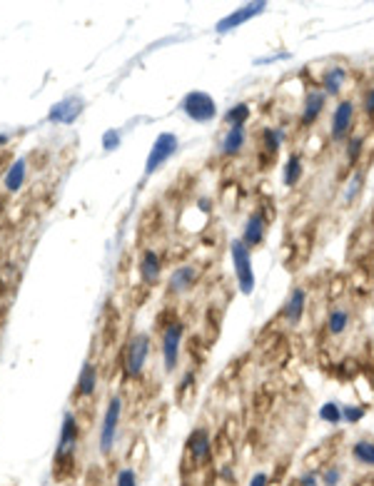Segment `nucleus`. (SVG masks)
<instances>
[{"mask_svg":"<svg viewBox=\"0 0 374 486\" xmlns=\"http://www.w3.org/2000/svg\"><path fill=\"white\" fill-rule=\"evenodd\" d=\"M230 257H232V267H235V280H237V287H240V292L252 294L257 285L255 267H252V249H249L242 240H235V242L230 244Z\"/></svg>","mask_w":374,"mask_h":486,"instance_id":"1","label":"nucleus"},{"mask_svg":"<svg viewBox=\"0 0 374 486\" xmlns=\"http://www.w3.org/2000/svg\"><path fill=\"white\" fill-rule=\"evenodd\" d=\"M357 107L352 100H339L330 118V140L332 143H347L355 130Z\"/></svg>","mask_w":374,"mask_h":486,"instance_id":"2","label":"nucleus"},{"mask_svg":"<svg viewBox=\"0 0 374 486\" xmlns=\"http://www.w3.org/2000/svg\"><path fill=\"white\" fill-rule=\"evenodd\" d=\"M78 419L75 414H65L62 417V429H60V439H57V449H55V464H57V474L62 469H68L73 464V456H75V447H78Z\"/></svg>","mask_w":374,"mask_h":486,"instance_id":"3","label":"nucleus"},{"mask_svg":"<svg viewBox=\"0 0 374 486\" xmlns=\"http://www.w3.org/2000/svg\"><path fill=\"white\" fill-rule=\"evenodd\" d=\"M182 336H185V324L180 319H172L162 327V364H165V372H175V367L180 364Z\"/></svg>","mask_w":374,"mask_h":486,"instance_id":"4","label":"nucleus"},{"mask_svg":"<svg viewBox=\"0 0 374 486\" xmlns=\"http://www.w3.org/2000/svg\"><path fill=\"white\" fill-rule=\"evenodd\" d=\"M150 357V334L148 332H137L130 336L127 349H125V374L137 379L145 369V361Z\"/></svg>","mask_w":374,"mask_h":486,"instance_id":"5","label":"nucleus"},{"mask_svg":"<svg viewBox=\"0 0 374 486\" xmlns=\"http://www.w3.org/2000/svg\"><path fill=\"white\" fill-rule=\"evenodd\" d=\"M177 147H180V140H177V135H172V132H160L157 135V140L152 143V150H150L148 155V162H145V174H155L157 170L165 165V162L170 160V157L177 152Z\"/></svg>","mask_w":374,"mask_h":486,"instance_id":"6","label":"nucleus"},{"mask_svg":"<svg viewBox=\"0 0 374 486\" xmlns=\"http://www.w3.org/2000/svg\"><path fill=\"white\" fill-rule=\"evenodd\" d=\"M182 112L195 123H212L217 115V105L207 93L195 90V93H187L185 100H182Z\"/></svg>","mask_w":374,"mask_h":486,"instance_id":"7","label":"nucleus"},{"mask_svg":"<svg viewBox=\"0 0 374 486\" xmlns=\"http://www.w3.org/2000/svg\"><path fill=\"white\" fill-rule=\"evenodd\" d=\"M120 414H123V399L112 397L110 404H107L105 417H103V429H100V451H103V454H110L112 447H115V436H118V426H120Z\"/></svg>","mask_w":374,"mask_h":486,"instance_id":"8","label":"nucleus"},{"mask_svg":"<svg viewBox=\"0 0 374 486\" xmlns=\"http://www.w3.org/2000/svg\"><path fill=\"white\" fill-rule=\"evenodd\" d=\"M265 8H267V3H265V0L247 3V6H242V8H235L230 15H224V18L220 20L217 25H215V33H220V35H227V33L237 30V28H240V25H244L247 20L262 15V12H265Z\"/></svg>","mask_w":374,"mask_h":486,"instance_id":"9","label":"nucleus"},{"mask_svg":"<svg viewBox=\"0 0 374 486\" xmlns=\"http://www.w3.org/2000/svg\"><path fill=\"white\" fill-rule=\"evenodd\" d=\"M185 451H187V459L193 461V467H202L207 464L212 456V436L205 426H197L193 434L187 436V444H185Z\"/></svg>","mask_w":374,"mask_h":486,"instance_id":"10","label":"nucleus"},{"mask_svg":"<svg viewBox=\"0 0 374 486\" xmlns=\"http://www.w3.org/2000/svg\"><path fill=\"white\" fill-rule=\"evenodd\" d=\"M324 107H327V95L319 87H310L302 100V110H299V125L310 130L312 125H317V120L322 118Z\"/></svg>","mask_w":374,"mask_h":486,"instance_id":"11","label":"nucleus"},{"mask_svg":"<svg viewBox=\"0 0 374 486\" xmlns=\"http://www.w3.org/2000/svg\"><path fill=\"white\" fill-rule=\"evenodd\" d=\"M282 140H285V132L280 127H262L260 130V152H257V160H260L262 170H269V165L274 162L277 152L282 147Z\"/></svg>","mask_w":374,"mask_h":486,"instance_id":"12","label":"nucleus"},{"mask_svg":"<svg viewBox=\"0 0 374 486\" xmlns=\"http://www.w3.org/2000/svg\"><path fill=\"white\" fill-rule=\"evenodd\" d=\"M197 280H199V269L195 267V264H180V267H175L172 274H170L168 292L175 294V297H177V294H185L197 285Z\"/></svg>","mask_w":374,"mask_h":486,"instance_id":"13","label":"nucleus"},{"mask_svg":"<svg viewBox=\"0 0 374 486\" xmlns=\"http://www.w3.org/2000/svg\"><path fill=\"white\" fill-rule=\"evenodd\" d=\"M265 237H267V217H265L262 210H255L247 217V222H244L242 237H240V240H242L249 249H255L265 242Z\"/></svg>","mask_w":374,"mask_h":486,"instance_id":"14","label":"nucleus"},{"mask_svg":"<svg viewBox=\"0 0 374 486\" xmlns=\"http://www.w3.org/2000/svg\"><path fill=\"white\" fill-rule=\"evenodd\" d=\"M305 309H307V292L305 287H294L290 297H287L285 307H282V322L287 327H297L305 317Z\"/></svg>","mask_w":374,"mask_h":486,"instance_id":"15","label":"nucleus"},{"mask_svg":"<svg viewBox=\"0 0 374 486\" xmlns=\"http://www.w3.org/2000/svg\"><path fill=\"white\" fill-rule=\"evenodd\" d=\"M247 145V130L244 127H227L220 137V155L222 157H237L242 155Z\"/></svg>","mask_w":374,"mask_h":486,"instance_id":"16","label":"nucleus"},{"mask_svg":"<svg viewBox=\"0 0 374 486\" xmlns=\"http://www.w3.org/2000/svg\"><path fill=\"white\" fill-rule=\"evenodd\" d=\"M344 82H347V68L344 65H330L319 78V90L327 98H335V95L342 93Z\"/></svg>","mask_w":374,"mask_h":486,"instance_id":"17","label":"nucleus"},{"mask_svg":"<svg viewBox=\"0 0 374 486\" xmlns=\"http://www.w3.org/2000/svg\"><path fill=\"white\" fill-rule=\"evenodd\" d=\"M82 112V100L80 98H65L60 100L57 105H53V110L48 112L50 123H60V125H70L75 123V118Z\"/></svg>","mask_w":374,"mask_h":486,"instance_id":"18","label":"nucleus"},{"mask_svg":"<svg viewBox=\"0 0 374 486\" xmlns=\"http://www.w3.org/2000/svg\"><path fill=\"white\" fill-rule=\"evenodd\" d=\"M137 272H140V280L145 285H155L162 274V260L155 249H145L140 255V264H137Z\"/></svg>","mask_w":374,"mask_h":486,"instance_id":"19","label":"nucleus"},{"mask_svg":"<svg viewBox=\"0 0 374 486\" xmlns=\"http://www.w3.org/2000/svg\"><path fill=\"white\" fill-rule=\"evenodd\" d=\"M95 389H98V364L85 361L80 369V377H78V384H75V394L78 397H93Z\"/></svg>","mask_w":374,"mask_h":486,"instance_id":"20","label":"nucleus"},{"mask_svg":"<svg viewBox=\"0 0 374 486\" xmlns=\"http://www.w3.org/2000/svg\"><path fill=\"white\" fill-rule=\"evenodd\" d=\"M349 322H352V312L347 309L344 305H337L330 309V314H327V332H330L332 336H342L344 332H347Z\"/></svg>","mask_w":374,"mask_h":486,"instance_id":"21","label":"nucleus"},{"mask_svg":"<svg viewBox=\"0 0 374 486\" xmlns=\"http://www.w3.org/2000/svg\"><path fill=\"white\" fill-rule=\"evenodd\" d=\"M302 174H305V162H302V155L292 152V155L287 157L285 170H282V182H285V187H297L299 182H302Z\"/></svg>","mask_w":374,"mask_h":486,"instance_id":"22","label":"nucleus"},{"mask_svg":"<svg viewBox=\"0 0 374 486\" xmlns=\"http://www.w3.org/2000/svg\"><path fill=\"white\" fill-rule=\"evenodd\" d=\"M25 174H28V162L20 157V160L12 162L10 170H8V174L3 177V185H6L8 192H18L20 187L25 185Z\"/></svg>","mask_w":374,"mask_h":486,"instance_id":"23","label":"nucleus"},{"mask_svg":"<svg viewBox=\"0 0 374 486\" xmlns=\"http://www.w3.org/2000/svg\"><path fill=\"white\" fill-rule=\"evenodd\" d=\"M362 187H364V170H352V174H349L347 185H344V195H342L344 207H349L357 197H359V195H362Z\"/></svg>","mask_w":374,"mask_h":486,"instance_id":"24","label":"nucleus"},{"mask_svg":"<svg viewBox=\"0 0 374 486\" xmlns=\"http://www.w3.org/2000/svg\"><path fill=\"white\" fill-rule=\"evenodd\" d=\"M249 115H252V110H249L247 102H237L224 112V123H227V127H244Z\"/></svg>","mask_w":374,"mask_h":486,"instance_id":"25","label":"nucleus"},{"mask_svg":"<svg viewBox=\"0 0 374 486\" xmlns=\"http://www.w3.org/2000/svg\"><path fill=\"white\" fill-rule=\"evenodd\" d=\"M352 456H355L357 464L362 467H374V442L372 439H359V442L352 447Z\"/></svg>","mask_w":374,"mask_h":486,"instance_id":"26","label":"nucleus"},{"mask_svg":"<svg viewBox=\"0 0 374 486\" xmlns=\"http://www.w3.org/2000/svg\"><path fill=\"white\" fill-rule=\"evenodd\" d=\"M319 419H322L324 424H332V426L342 424V404H337V402L322 404L319 406Z\"/></svg>","mask_w":374,"mask_h":486,"instance_id":"27","label":"nucleus"},{"mask_svg":"<svg viewBox=\"0 0 374 486\" xmlns=\"http://www.w3.org/2000/svg\"><path fill=\"white\" fill-rule=\"evenodd\" d=\"M362 150H364V137H359V135L349 137L347 140V162L349 165H357V162H359Z\"/></svg>","mask_w":374,"mask_h":486,"instance_id":"28","label":"nucleus"},{"mask_svg":"<svg viewBox=\"0 0 374 486\" xmlns=\"http://www.w3.org/2000/svg\"><path fill=\"white\" fill-rule=\"evenodd\" d=\"M364 414H367V409L362 404H349V406H342V422L344 424H357L364 419Z\"/></svg>","mask_w":374,"mask_h":486,"instance_id":"29","label":"nucleus"},{"mask_svg":"<svg viewBox=\"0 0 374 486\" xmlns=\"http://www.w3.org/2000/svg\"><path fill=\"white\" fill-rule=\"evenodd\" d=\"M342 481V469L339 467H327L322 471V486H339Z\"/></svg>","mask_w":374,"mask_h":486,"instance_id":"30","label":"nucleus"},{"mask_svg":"<svg viewBox=\"0 0 374 486\" xmlns=\"http://www.w3.org/2000/svg\"><path fill=\"white\" fill-rule=\"evenodd\" d=\"M115 486H137V476L132 469H120L118 479H115Z\"/></svg>","mask_w":374,"mask_h":486,"instance_id":"31","label":"nucleus"},{"mask_svg":"<svg viewBox=\"0 0 374 486\" xmlns=\"http://www.w3.org/2000/svg\"><path fill=\"white\" fill-rule=\"evenodd\" d=\"M362 110H364V115L374 118V82L367 87V93H364V100H362Z\"/></svg>","mask_w":374,"mask_h":486,"instance_id":"32","label":"nucleus"},{"mask_svg":"<svg viewBox=\"0 0 374 486\" xmlns=\"http://www.w3.org/2000/svg\"><path fill=\"white\" fill-rule=\"evenodd\" d=\"M103 147L110 152V150H118L120 147V132L115 130H107L105 135H103Z\"/></svg>","mask_w":374,"mask_h":486,"instance_id":"33","label":"nucleus"},{"mask_svg":"<svg viewBox=\"0 0 374 486\" xmlns=\"http://www.w3.org/2000/svg\"><path fill=\"white\" fill-rule=\"evenodd\" d=\"M195 386V372H187L185 377H182V381H180V386H177V399H185V392L187 389H193Z\"/></svg>","mask_w":374,"mask_h":486,"instance_id":"34","label":"nucleus"},{"mask_svg":"<svg viewBox=\"0 0 374 486\" xmlns=\"http://www.w3.org/2000/svg\"><path fill=\"white\" fill-rule=\"evenodd\" d=\"M299 486H319V476L314 471H305L299 476Z\"/></svg>","mask_w":374,"mask_h":486,"instance_id":"35","label":"nucleus"},{"mask_svg":"<svg viewBox=\"0 0 374 486\" xmlns=\"http://www.w3.org/2000/svg\"><path fill=\"white\" fill-rule=\"evenodd\" d=\"M249 486H269V476L265 471H257L252 479H249Z\"/></svg>","mask_w":374,"mask_h":486,"instance_id":"36","label":"nucleus"},{"mask_svg":"<svg viewBox=\"0 0 374 486\" xmlns=\"http://www.w3.org/2000/svg\"><path fill=\"white\" fill-rule=\"evenodd\" d=\"M6 143H8V135H0V147H3Z\"/></svg>","mask_w":374,"mask_h":486,"instance_id":"37","label":"nucleus"}]
</instances>
